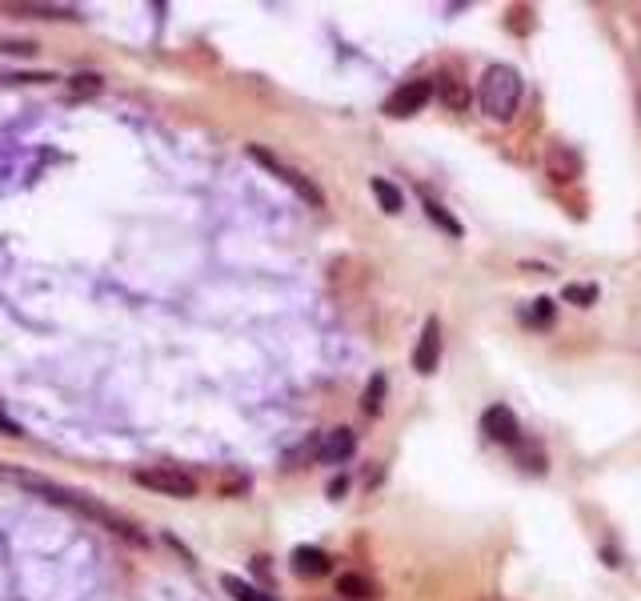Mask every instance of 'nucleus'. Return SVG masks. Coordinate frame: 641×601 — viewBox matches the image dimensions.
<instances>
[{
  "mask_svg": "<svg viewBox=\"0 0 641 601\" xmlns=\"http://www.w3.org/2000/svg\"><path fill=\"white\" fill-rule=\"evenodd\" d=\"M517 105H521V76H517V68L493 65L489 73H485V81H481V109H485V117L506 125V120H513V113H517Z\"/></svg>",
  "mask_w": 641,
  "mask_h": 601,
  "instance_id": "1",
  "label": "nucleus"
},
{
  "mask_svg": "<svg viewBox=\"0 0 641 601\" xmlns=\"http://www.w3.org/2000/svg\"><path fill=\"white\" fill-rule=\"evenodd\" d=\"M133 481L160 497H196V481L177 466H144L133 474Z\"/></svg>",
  "mask_w": 641,
  "mask_h": 601,
  "instance_id": "2",
  "label": "nucleus"
},
{
  "mask_svg": "<svg viewBox=\"0 0 641 601\" xmlns=\"http://www.w3.org/2000/svg\"><path fill=\"white\" fill-rule=\"evenodd\" d=\"M249 157H253V161H261V165H264V169H273V173H277L281 180H285V185H289V188H297V196H301V201H309V205H313V209H321V205H325V196H321V188H317V185H313V180H309V177H305V173H297V169H289V165H281V161H277V157H273V152H269V149H261V144H249Z\"/></svg>",
  "mask_w": 641,
  "mask_h": 601,
  "instance_id": "3",
  "label": "nucleus"
},
{
  "mask_svg": "<svg viewBox=\"0 0 641 601\" xmlns=\"http://www.w3.org/2000/svg\"><path fill=\"white\" fill-rule=\"evenodd\" d=\"M433 92H437V89H433V81H409V84H401V89L385 100V117L401 120V117L421 113V109L433 100Z\"/></svg>",
  "mask_w": 641,
  "mask_h": 601,
  "instance_id": "4",
  "label": "nucleus"
},
{
  "mask_svg": "<svg viewBox=\"0 0 641 601\" xmlns=\"http://www.w3.org/2000/svg\"><path fill=\"white\" fill-rule=\"evenodd\" d=\"M481 429H485V437L489 441H498V445H513L517 449L521 445V425H517V417H513V409L506 405H489L481 414Z\"/></svg>",
  "mask_w": 641,
  "mask_h": 601,
  "instance_id": "5",
  "label": "nucleus"
},
{
  "mask_svg": "<svg viewBox=\"0 0 641 601\" xmlns=\"http://www.w3.org/2000/svg\"><path fill=\"white\" fill-rule=\"evenodd\" d=\"M437 361H441V325H437V317H429L421 329V341H417V349H413V369L421 377H429L433 369H437Z\"/></svg>",
  "mask_w": 641,
  "mask_h": 601,
  "instance_id": "6",
  "label": "nucleus"
},
{
  "mask_svg": "<svg viewBox=\"0 0 641 601\" xmlns=\"http://www.w3.org/2000/svg\"><path fill=\"white\" fill-rule=\"evenodd\" d=\"M357 449V437L353 429H333V433H325L321 441V461L325 466H341V461H349Z\"/></svg>",
  "mask_w": 641,
  "mask_h": 601,
  "instance_id": "7",
  "label": "nucleus"
},
{
  "mask_svg": "<svg viewBox=\"0 0 641 601\" xmlns=\"http://www.w3.org/2000/svg\"><path fill=\"white\" fill-rule=\"evenodd\" d=\"M293 573L297 578H325V573H329V553L317 545H297L293 549Z\"/></svg>",
  "mask_w": 641,
  "mask_h": 601,
  "instance_id": "8",
  "label": "nucleus"
},
{
  "mask_svg": "<svg viewBox=\"0 0 641 601\" xmlns=\"http://www.w3.org/2000/svg\"><path fill=\"white\" fill-rule=\"evenodd\" d=\"M337 594L349 601H373L377 597V586H373L365 573H341L337 578Z\"/></svg>",
  "mask_w": 641,
  "mask_h": 601,
  "instance_id": "9",
  "label": "nucleus"
},
{
  "mask_svg": "<svg viewBox=\"0 0 641 601\" xmlns=\"http://www.w3.org/2000/svg\"><path fill=\"white\" fill-rule=\"evenodd\" d=\"M4 13H13V16H45V21H76V8H65V4H4Z\"/></svg>",
  "mask_w": 641,
  "mask_h": 601,
  "instance_id": "10",
  "label": "nucleus"
},
{
  "mask_svg": "<svg viewBox=\"0 0 641 601\" xmlns=\"http://www.w3.org/2000/svg\"><path fill=\"white\" fill-rule=\"evenodd\" d=\"M369 188H373V196H377V205H381L385 213H389V217H393V213H401V209H405V196H401V188L393 185V180H385V177H373V180H369Z\"/></svg>",
  "mask_w": 641,
  "mask_h": 601,
  "instance_id": "11",
  "label": "nucleus"
},
{
  "mask_svg": "<svg viewBox=\"0 0 641 601\" xmlns=\"http://www.w3.org/2000/svg\"><path fill=\"white\" fill-rule=\"evenodd\" d=\"M421 205H425V217H429L433 225H437V229H446L449 237H461V221L453 217V213L446 209V205H441V201H433V196H421Z\"/></svg>",
  "mask_w": 641,
  "mask_h": 601,
  "instance_id": "12",
  "label": "nucleus"
},
{
  "mask_svg": "<svg viewBox=\"0 0 641 601\" xmlns=\"http://www.w3.org/2000/svg\"><path fill=\"white\" fill-rule=\"evenodd\" d=\"M221 586H225V594H233V601H273L269 594H261L256 586H249L245 578H233V573H225Z\"/></svg>",
  "mask_w": 641,
  "mask_h": 601,
  "instance_id": "13",
  "label": "nucleus"
},
{
  "mask_svg": "<svg viewBox=\"0 0 641 601\" xmlns=\"http://www.w3.org/2000/svg\"><path fill=\"white\" fill-rule=\"evenodd\" d=\"M100 89H105V76L100 73H76L73 81H68V92H73V97H97Z\"/></svg>",
  "mask_w": 641,
  "mask_h": 601,
  "instance_id": "14",
  "label": "nucleus"
},
{
  "mask_svg": "<svg viewBox=\"0 0 641 601\" xmlns=\"http://www.w3.org/2000/svg\"><path fill=\"white\" fill-rule=\"evenodd\" d=\"M381 401H385V373H373V377H369V385H365L361 409H365V414L377 417V414H381Z\"/></svg>",
  "mask_w": 641,
  "mask_h": 601,
  "instance_id": "15",
  "label": "nucleus"
},
{
  "mask_svg": "<svg viewBox=\"0 0 641 601\" xmlns=\"http://www.w3.org/2000/svg\"><path fill=\"white\" fill-rule=\"evenodd\" d=\"M433 89H437V97L446 100L449 109H457V113H461V109H469V89H461L457 81H437Z\"/></svg>",
  "mask_w": 641,
  "mask_h": 601,
  "instance_id": "16",
  "label": "nucleus"
},
{
  "mask_svg": "<svg viewBox=\"0 0 641 601\" xmlns=\"http://www.w3.org/2000/svg\"><path fill=\"white\" fill-rule=\"evenodd\" d=\"M550 173H553V180H574V173H577V157H574V152L553 149V152H550Z\"/></svg>",
  "mask_w": 641,
  "mask_h": 601,
  "instance_id": "17",
  "label": "nucleus"
},
{
  "mask_svg": "<svg viewBox=\"0 0 641 601\" xmlns=\"http://www.w3.org/2000/svg\"><path fill=\"white\" fill-rule=\"evenodd\" d=\"M566 300H569V305L589 309L597 300V285H566Z\"/></svg>",
  "mask_w": 641,
  "mask_h": 601,
  "instance_id": "18",
  "label": "nucleus"
},
{
  "mask_svg": "<svg viewBox=\"0 0 641 601\" xmlns=\"http://www.w3.org/2000/svg\"><path fill=\"white\" fill-rule=\"evenodd\" d=\"M517 457L525 461V469H533V474H545V457H541V449H529V445H517Z\"/></svg>",
  "mask_w": 641,
  "mask_h": 601,
  "instance_id": "19",
  "label": "nucleus"
},
{
  "mask_svg": "<svg viewBox=\"0 0 641 601\" xmlns=\"http://www.w3.org/2000/svg\"><path fill=\"white\" fill-rule=\"evenodd\" d=\"M0 53H13V57H32L37 45L32 40H0Z\"/></svg>",
  "mask_w": 641,
  "mask_h": 601,
  "instance_id": "20",
  "label": "nucleus"
},
{
  "mask_svg": "<svg viewBox=\"0 0 641 601\" xmlns=\"http://www.w3.org/2000/svg\"><path fill=\"white\" fill-rule=\"evenodd\" d=\"M533 317H537L541 325L550 321V317H553V300H550V297H537V300H533Z\"/></svg>",
  "mask_w": 641,
  "mask_h": 601,
  "instance_id": "21",
  "label": "nucleus"
},
{
  "mask_svg": "<svg viewBox=\"0 0 641 601\" xmlns=\"http://www.w3.org/2000/svg\"><path fill=\"white\" fill-rule=\"evenodd\" d=\"M0 433H8V437H24V429H21V425H16V421H13V417H8V414H4V409H0Z\"/></svg>",
  "mask_w": 641,
  "mask_h": 601,
  "instance_id": "22",
  "label": "nucleus"
},
{
  "mask_svg": "<svg viewBox=\"0 0 641 601\" xmlns=\"http://www.w3.org/2000/svg\"><path fill=\"white\" fill-rule=\"evenodd\" d=\"M329 493H333V497H341V493H345V477H337V481H333V485H329Z\"/></svg>",
  "mask_w": 641,
  "mask_h": 601,
  "instance_id": "23",
  "label": "nucleus"
}]
</instances>
